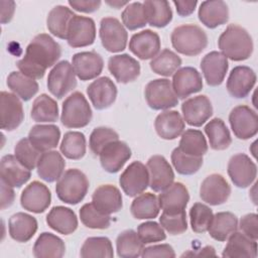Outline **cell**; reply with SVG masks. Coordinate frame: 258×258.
<instances>
[{"mask_svg":"<svg viewBox=\"0 0 258 258\" xmlns=\"http://www.w3.org/2000/svg\"><path fill=\"white\" fill-rule=\"evenodd\" d=\"M227 171L234 185L240 188L251 185L257 176L255 162L245 153L234 154L228 162Z\"/></svg>","mask_w":258,"mask_h":258,"instance_id":"12","label":"cell"},{"mask_svg":"<svg viewBox=\"0 0 258 258\" xmlns=\"http://www.w3.org/2000/svg\"><path fill=\"white\" fill-rule=\"evenodd\" d=\"M7 86L13 94L24 102L32 99L39 89L34 79L25 76L21 72H11L7 77Z\"/></svg>","mask_w":258,"mask_h":258,"instance_id":"42","label":"cell"},{"mask_svg":"<svg viewBox=\"0 0 258 258\" xmlns=\"http://www.w3.org/2000/svg\"><path fill=\"white\" fill-rule=\"evenodd\" d=\"M119 183L128 197H136L144 192L149 185L147 166L140 161L131 162L121 173Z\"/></svg>","mask_w":258,"mask_h":258,"instance_id":"10","label":"cell"},{"mask_svg":"<svg viewBox=\"0 0 258 258\" xmlns=\"http://www.w3.org/2000/svg\"><path fill=\"white\" fill-rule=\"evenodd\" d=\"M108 70L118 83L128 84L140 75V63L127 53L116 54L109 58Z\"/></svg>","mask_w":258,"mask_h":258,"instance_id":"26","label":"cell"},{"mask_svg":"<svg viewBox=\"0 0 258 258\" xmlns=\"http://www.w3.org/2000/svg\"><path fill=\"white\" fill-rule=\"evenodd\" d=\"M238 229V219L231 212H219L214 215L208 229L210 236L219 242L226 241Z\"/></svg>","mask_w":258,"mask_h":258,"instance_id":"38","label":"cell"},{"mask_svg":"<svg viewBox=\"0 0 258 258\" xmlns=\"http://www.w3.org/2000/svg\"><path fill=\"white\" fill-rule=\"evenodd\" d=\"M171 162L177 173L182 175H191L199 171L203 165V157L192 156L183 153L178 147L171 152Z\"/></svg>","mask_w":258,"mask_h":258,"instance_id":"49","label":"cell"},{"mask_svg":"<svg viewBox=\"0 0 258 258\" xmlns=\"http://www.w3.org/2000/svg\"><path fill=\"white\" fill-rule=\"evenodd\" d=\"M201 70L207 84L211 87L220 86L228 72V58L220 51H211L201 60Z\"/></svg>","mask_w":258,"mask_h":258,"instance_id":"22","label":"cell"},{"mask_svg":"<svg viewBox=\"0 0 258 258\" xmlns=\"http://www.w3.org/2000/svg\"><path fill=\"white\" fill-rule=\"evenodd\" d=\"M99 35L102 45L110 52H120L126 48L128 40L127 30L115 17L102 18Z\"/></svg>","mask_w":258,"mask_h":258,"instance_id":"9","label":"cell"},{"mask_svg":"<svg viewBox=\"0 0 258 258\" xmlns=\"http://www.w3.org/2000/svg\"><path fill=\"white\" fill-rule=\"evenodd\" d=\"M0 174L1 179L12 187L22 186L31 176L30 170L22 165L15 155L11 154L4 155L1 158Z\"/></svg>","mask_w":258,"mask_h":258,"instance_id":"30","label":"cell"},{"mask_svg":"<svg viewBox=\"0 0 258 258\" xmlns=\"http://www.w3.org/2000/svg\"><path fill=\"white\" fill-rule=\"evenodd\" d=\"M200 21L208 28H216L229 20V8L222 0L203 1L199 7Z\"/></svg>","mask_w":258,"mask_h":258,"instance_id":"32","label":"cell"},{"mask_svg":"<svg viewBox=\"0 0 258 258\" xmlns=\"http://www.w3.org/2000/svg\"><path fill=\"white\" fill-rule=\"evenodd\" d=\"M218 46L227 58L234 61L248 59L253 53V40L250 33L238 24H229L218 39Z\"/></svg>","mask_w":258,"mask_h":258,"instance_id":"2","label":"cell"},{"mask_svg":"<svg viewBox=\"0 0 258 258\" xmlns=\"http://www.w3.org/2000/svg\"><path fill=\"white\" fill-rule=\"evenodd\" d=\"M46 224L49 228L62 235L73 234L78 228L76 213L67 207H53L46 216Z\"/></svg>","mask_w":258,"mask_h":258,"instance_id":"35","label":"cell"},{"mask_svg":"<svg viewBox=\"0 0 258 258\" xmlns=\"http://www.w3.org/2000/svg\"><path fill=\"white\" fill-rule=\"evenodd\" d=\"M190 256H199V257H206V256H216V252L214 247L212 246H206L203 249H201L198 253H191Z\"/></svg>","mask_w":258,"mask_h":258,"instance_id":"63","label":"cell"},{"mask_svg":"<svg viewBox=\"0 0 258 258\" xmlns=\"http://www.w3.org/2000/svg\"><path fill=\"white\" fill-rule=\"evenodd\" d=\"M121 18L124 27L129 30H136L147 24L143 3L141 2H132L126 5Z\"/></svg>","mask_w":258,"mask_h":258,"instance_id":"52","label":"cell"},{"mask_svg":"<svg viewBox=\"0 0 258 258\" xmlns=\"http://www.w3.org/2000/svg\"><path fill=\"white\" fill-rule=\"evenodd\" d=\"M240 230L247 237L256 240L258 239V216L255 213H250L243 216L238 224Z\"/></svg>","mask_w":258,"mask_h":258,"instance_id":"57","label":"cell"},{"mask_svg":"<svg viewBox=\"0 0 258 258\" xmlns=\"http://www.w3.org/2000/svg\"><path fill=\"white\" fill-rule=\"evenodd\" d=\"M182 118L194 127H201L213 115V106L206 95H199L183 101L181 104Z\"/></svg>","mask_w":258,"mask_h":258,"instance_id":"15","label":"cell"},{"mask_svg":"<svg viewBox=\"0 0 258 258\" xmlns=\"http://www.w3.org/2000/svg\"><path fill=\"white\" fill-rule=\"evenodd\" d=\"M143 7L147 23L153 27H165L172 20V10L165 0H146Z\"/></svg>","mask_w":258,"mask_h":258,"instance_id":"37","label":"cell"},{"mask_svg":"<svg viewBox=\"0 0 258 258\" xmlns=\"http://www.w3.org/2000/svg\"><path fill=\"white\" fill-rule=\"evenodd\" d=\"M229 123L238 139H250L258 132L257 113L247 105H239L233 108L229 114Z\"/></svg>","mask_w":258,"mask_h":258,"instance_id":"8","label":"cell"},{"mask_svg":"<svg viewBox=\"0 0 258 258\" xmlns=\"http://www.w3.org/2000/svg\"><path fill=\"white\" fill-rule=\"evenodd\" d=\"M64 166L66 161L61 153L56 150H49L41 153L36 165V170L42 180L53 182L58 180L62 175Z\"/></svg>","mask_w":258,"mask_h":258,"instance_id":"29","label":"cell"},{"mask_svg":"<svg viewBox=\"0 0 258 258\" xmlns=\"http://www.w3.org/2000/svg\"><path fill=\"white\" fill-rule=\"evenodd\" d=\"M68 3L74 10L84 13L95 12L102 4L100 0H70Z\"/></svg>","mask_w":258,"mask_h":258,"instance_id":"59","label":"cell"},{"mask_svg":"<svg viewBox=\"0 0 258 258\" xmlns=\"http://www.w3.org/2000/svg\"><path fill=\"white\" fill-rule=\"evenodd\" d=\"M146 166L149 172V186L154 191L160 192L173 183L174 172L164 156L152 155Z\"/></svg>","mask_w":258,"mask_h":258,"instance_id":"18","label":"cell"},{"mask_svg":"<svg viewBox=\"0 0 258 258\" xmlns=\"http://www.w3.org/2000/svg\"><path fill=\"white\" fill-rule=\"evenodd\" d=\"M64 253L62 239L48 232L41 233L33 245V256L36 258H61Z\"/></svg>","mask_w":258,"mask_h":258,"instance_id":"36","label":"cell"},{"mask_svg":"<svg viewBox=\"0 0 258 258\" xmlns=\"http://www.w3.org/2000/svg\"><path fill=\"white\" fill-rule=\"evenodd\" d=\"M172 76L171 86L177 99L184 100L203 89L202 76L192 67L180 68Z\"/></svg>","mask_w":258,"mask_h":258,"instance_id":"16","label":"cell"},{"mask_svg":"<svg viewBox=\"0 0 258 258\" xmlns=\"http://www.w3.org/2000/svg\"><path fill=\"white\" fill-rule=\"evenodd\" d=\"M61 55V47L49 34L40 33L26 47L24 56L16 62L22 74L34 80L43 78L46 70L54 67Z\"/></svg>","mask_w":258,"mask_h":258,"instance_id":"1","label":"cell"},{"mask_svg":"<svg viewBox=\"0 0 258 258\" xmlns=\"http://www.w3.org/2000/svg\"><path fill=\"white\" fill-rule=\"evenodd\" d=\"M93 112L86 97L81 92H74L64 99L60 121L67 128H83L92 120Z\"/></svg>","mask_w":258,"mask_h":258,"instance_id":"5","label":"cell"},{"mask_svg":"<svg viewBox=\"0 0 258 258\" xmlns=\"http://www.w3.org/2000/svg\"><path fill=\"white\" fill-rule=\"evenodd\" d=\"M80 256L82 258H112L114 256L112 242L107 237H89L81 247Z\"/></svg>","mask_w":258,"mask_h":258,"instance_id":"48","label":"cell"},{"mask_svg":"<svg viewBox=\"0 0 258 258\" xmlns=\"http://www.w3.org/2000/svg\"><path fill=\"white\" fill-rule=\"evenodd\" d=\"M227 245L222 256L226 258H256L257 241L247 237L242 232L235 231L227 239Z\"/></svg>","mask_w":258,"mask_h":258,"instance_id":"31","label":"cell"},{"mask_svg":"<svg viewBox=\"0 0 258 258\" xmlns=\"http://www.w3.org/2000/svg\"><path fill=\"white\" fill-rule=\"evenodd\" d=\"M75 15L76 14L67 6H54L46 17V27L48 31L60 39H66L69 23Z\"/></svg>","mask_w":258,"mask_h":258,"instance_id":"39","label":"cell"},{"mask_svg":"<svg viewBox=\"0 0 258 258\" xmlns=\"http://www.w3.org/2000/svg\"><path fill=\"white\" fill-rule=\"evenodd\" d=\"M172 3L175 6L177 14L181 17H186V16L190 15L191 13H194V11L198 5L197 0H194V1H176V0H174Z\"/></svg>","mask_w":258,"mask_h":258,"instance_id":"61","label":"cell"},{"mask_svg":"<svg viewBox=\"0 0 258 258\" xmlns=\"http://www.w3.org/2000/svg\"><path fill=\"white\" fill-rule=\"evenodd\" d=\"M77 87V76L68 60L57 62L48 73L47 89L57 99L63 98Z\"/></svg>","mask_w":258,"mask_h":258,"instance_id":"7","label":"cell"},{"mask_svg":"<svg viewBox=\"0 0 258 258\" xmlns=\"http://www.w3.org/2000/svg\"><path fill=\"white\" fill-rule=\"evenodd\" d=\"M178 148L185 154L203 157L208 151V143L202 131L186 129L181 134Z\"/></svg>","mask_w":258,"mask_h":258,"instance_id":"46","label":"cell"},{"mask_svg":"<svg viewBox=\"0 0 258 258\" xmlns=\"http://www.w3.org/2000/svg\"><path fill=\"white\" fill-rule=\"evenodd\" d=\"M30 143L41 153L49 151L58 145L60 130L52 124H38L32 126L28 133Z\"/></svg>","mask_w":258,"mask_h":258,"instance_id":"33","label":"cell"},{"mask_svg":"<svg viewBox=\"0 0 258 258\" xmlns=\"http://www.w3.org/2000/svg\"><path fill=\"white\" fill-rule=\"evenodd\" d=\"M81 222L90 229L104 230L109 228L111 217L99 212L92 203L85 204L79 211Z\"/></svg>","mask_w":258,"mask_h":258,"instance_id":"50","label":"cell"},{"mask_svg":"<svg viewBox=\"0 0 258 258\" xmlns=\"http://www.w3.org/2000/svg\"><path fill=\"white\" fill-rule=\"evenodd\" d=\"M137 234L144 245L161 242L166 239L164 229L161 227L160 224L154 221L141 223L137 228Z\"/></svg>","mask_w":258,"mask_h":258,"instance_id":"56","label":"cell"},{"mask_svg":"<svg viewBox=\"0 0 258 258\" xmlns=\"http://www.w3.org/2000/svg\"><path fill=\"white\" fill-rule=\"evenodd\" d=\"M160 211L158 198L152 192H142L133 200L130 212L137 220H149L158 216Z\"/></svg>","mask_w":258,"mask_h":258,"instance_id":"40","label":"cell"},{"mask_svg":"<svg viewBox=\"0 0 258 258\" xmlns=\"http://www.w3.org/2000/svg\"><path fill=\"white\" fill-rule=\"evenodd\" d=\"M159 224L169 235L182 234L187 229L185 211L177 214H166L162 212L159 217Z\"/></svg>","mask_w":258,"mask_h":258,"instance_id":"55","label":"cell"},{"mask_svg":"<svg viewBox=\"0 0 258 258\" xmlns=\"http://www.w3.org/2000/svg\"><path fill=\"white\" fill-rule=\"evenodd\" d=\"M89 189V180L86 174L78 168L66 170L56 181L57 198L69 205H77L86 197Z\"/></svg>","mask_w":258,"mask_h":258,"instance_id":"4","label":"cell"},{"mask_svg":"<svg viewBox=\"0 0 258 258\" xmlns=\"http://www.w3.org/2000/svg\"><path fill=\"white\" fill-rule=\"evenodd\" d=\"M37 226V221L34 217L22 212L12 215L8 221L10 237L20 243L29 241L36 233Z\"/></svg>","mask_w":258,"mask_h":258,"instance_id":"34","label":"cell"},{"mask_svg":"<svg viewBox=\"0 0 258 258\" xmlns=\"http://www.w3.org/2000/svg\"><path fill=\"white\" fill-rule=\"evenodd\" d=\"M0 6H1V23L6 24L10 22L13 18L14 11H15V2L10 0L8 1L1 0Z\"/></svg>","mask_w":258,"mask_h":258,"instance_id":"62","label":"cell"},{"mask_svg":"<svg viewBox=\"0 0 258 258\" xmlns=\"http://www.w3.org/2000/svg\"><path fill=\"white\" fill-rule=\"evenodd\" d=\"M14 155L18 161L29 170L36 167L41 152L37 150L27 138L20 139L14 147Z\"/></svg>","mask_w":258,"mask_h":258,"instance_id":"53","label":"cell"},{"mask_svg":"<svg viewBox=\"0 0 258 258\" xmlns=\"http://www.w3.org/2000/svg\"><path fill=\"white\" fill-rule=\"evenodd\" d=\"M153 73L163 77L172 76L181 66V58L172 50L164 48L150 61Z\"/></svg>","mask_w":258,"mask_h":258,"instance_id":"47","label":"cell"},{"mask_svg":"<svg viewBox=\"0 0 258 258\" xmlns=\"http://www.w3.org/2000/svg\"><path fill=\"white\" fill-rule=\"evenodd\" d=\"M106 3H107L109 6L115 8V9H119V8H121L122 6H125V5H128V4H129L128 1H119V0H114V1H109V0H108V1H106Z\"/></svg>","mask_w":258,"mask_h":258,"instance_id":"64","label":"cell"},{"mask_svg":"<svg viewBox=\"0 0 258 258\" xmlns=\"http://www.w3.org/2000/svg\"><path fill=\"white\" fill-rule=\"evenodd\" d=\"M231 195V186L227 179L219 173L208 175L201 184L200 197L210 206L225 204Z\"/></svg>","mask_w":258,"mask_h":258,"instance_id":"13","label":"cell"},{"mask_svg":"<svg viewBox=\"0 0 258 258\" xmlns=\"http://www.w3.org/2000/svg\"><path fill=\"white\" fill-rule=\"evenodd\" d=\"M102 167L109 173L121 170L131 157V149L126 142L115 140L108 143L99 154Z\"/></svg>","mask_w":258,"mask_h":258,"instance_id":"19","label":"cell"},{"mask_svg":"<svg viewBox=\"0 0 258 258\" xmlns=\"http://www.w3.org/2000/svg\"><path fill=\"white\" fill-rule=\"evenodd\" d=\"M147 105L153 110H168L178 104L171 82L167 79H155L150 81L144 90Z\"/></svg>","mask_w":258,"mask_h":258,"instance_id":"6","label":"cell"},{"mask_svg":"<svg viewBox=\"0 0 258 258\" xmlns=\"http://www.w3.org/2000/svg\"><path fill=\"white\" fill-rule=\"evenodd\" d=\"M214 213L210 207L202 203H196L189 210L190 228L195 233H205L208 231Z\"/></svg>","mask_w":258,"mask_h":258,"instance_id":"51","label":"cell"},{"mask_svg":"<svg viewBox=\"0 0 258 258\" xmlns=\"http://www.w3.org/2000/svg\"><path fill=\"white\" fill-rule=\"evenodd\" d=\"M144 244L134 230L121 232L116 239L117 254L121 258H136L141 256Z\"/></svg>","mask_w":258,"mask_h":258,"instance_id":"44","label":"cell"},{"mask_svg":"<svg viewBox=\"0 0 258 258\" xmlns=\"http://www.w3.org/2000/svg\"><path fill=\"white\" fill-rule=\"evenodd\" d=\"M92 204L102 214L110 216L123 207L121 191L113 184H102L94 190Z\"/></svg>","mask_w":258,"mask_h":258,"instance_id":"27","label":"cell"},{"mask_svg":"<svg viewBox=\"0 0 258 258\" xmlns=\"http://www.w3.org/2000/svg\"><path fill=\"white\" fill-rule=\"evenodd\" d=\"M154 128L160 138L173 140L182 134L185 122L177 111L165 110L156 116Z\"/></svg>","mask_w":258,"mask_h":258,"instance_id":"28","label":"cell"},{"mask_svg":"<svg viewBox=\"0 0 258 258\" xmlns=\"http://www.w3.org/2000/svg\"><path fill=\"white\" fill-rule=\"evenodd\" d=\"M129 49L140 59H152L160 51L159 35L150 29L137 32L129 40Z\"/></svg>","mask_w":258,"mask_h":258,"instance_id":"23","label":"cell"},{"mask_svg":"<svg viewBox=\"0 0 258 258\" xmlns=\"http://www.w3.org/2000/svg\"><path fill=\"white\" fill-rule=\"evenodd\" d=\"M157 198L159 207L163 213L177 214L185 211L189 201V194L183 183L173 182L167 188L160 191Z\"/></svg>","mask_w":258,"mask_h":258,"instance_id":"25","label":"cell"},{"mask_svg":"<svg viewBox=\"0 0 258 258\" xmlns=\"http://www.w3.org/2000/svg\"><path fill=\"white\" fill-rule=\"evenodd\" d=\"M87 142L85 135L80 131H69L64 133L59 145L60 153L73 160L81 159L85 156Z\"/></svg>","mask_w":258,"mask_h":258,"instance_id":"45","label":"cell"},{"mask_svg":"<svg viewBox=\"0 0 258 258\" xmlns=\"http://www.w3.org/2000/svg\"><path fill=\"white\" fill-rule=\"evenodd\" d=\"M1 129L5 131L15 130L24 119L22 102L15 94L2 91L0 94Z\"/></svg>","mask_w":258,"mask_h":258,"instance_id":"17","label":"cell"},{"mask_svg":"<svg viewBox=\"0 0 258 258\" xmlns=\"http://www.w3.org/2000/svg\"><path fill=\"white\" fill-rule=\"evenodd\" d=\"M96 38V25L91 17L75 15L68 27L67 41L73 48L85 47L94 43Z\"/></svg>","mask_w":258,"mask_h":258,"instance_id":"11","label":"cell"},{"mask_svg":"<svg viewBox=\"0 0 258 258\" xmlns=\"http://www.w3.org/2000/svg\"><path fill=\"white\" fill-rule=\"evenodd\" d=\"M51 203L49 188L42 182L34 180L24 187L20 196L21 207L31 213H43Z\"/></svg>","mask_w":258,"mask_h":258,"instance_id":"14","label":"cell"},{"mask_svg":"<svg viewBox=\"0 0 258 258\" xmlns=\"http://www.w3.org/2000/svg\"><path fill=\"white\" fill-rule=\"evenodd\" d=\"M255 72L247 66L235 67L227 80L226 88L228 93L237 99L247 97L256 84Z\"/></svg>","mask_w":258,"mask_h":258,"instance_id":"20","label":"cell"},{"mask_svg":"<svg viewBox=\"0 0 258 258\" xmlns=\"http://www.w3.org/2000/svg\"><path fill=\"white\" fill-rule=\"evenodd\" d=\"M72 64L81 81H90L101 75L104 60L96 51H81L73 55Z\"/></svg>","mask_w":258,"mask_h":258,"instance_id":"24","label":"cell"},{"mask_svg":"<svg viewBox=\"0 0 258 258\" xmlns=\"http://www.w3.org/2000/svg\"><path fill=\"white\" fill-rule=\"evenodd\" d=\"M30 116L38 123H53L58 119L56 102L46 94H41L32 103Z\"/></svg>","mask_w":258,"mask_h":258,"instance_id":"41","label":"cell"},{"mask_svg":"<svg viewBox=\"0 0 258 258\" xmlns=\"http://www.w3.org/2000/svg\"><path fill=\"white\" fill-rule=\"evenodd\" d=\"M141 257H165V258H173L175 257V252L173 248L169 244H158L145 247L142 251Z\"/></svg>","mask_w":258,"mask_h":258,"instance_id":"58","label":"cell"},{"mask_svg":"<svg viewBox=\"0 0 258 258\" xmlns=\"http://www.w3.org/2000/svg\"><path fill=\"white\" fill-rule=\"evenodd\" d=\"M87 95L97 110H104L116 101L117 87L110 78L101 77L88 86Z\"/></svg>","mask_w":258,"mask_h":258,"instance_id":"21","label":"cell"},{"mask_svg":"<svg viewBox=\"0 0 258 258\" xmlns=\"http://www.w3.org/2000/svg\"><path fill=\"white\" fill-rule=\"evenodd\" d=\"M170 39L173 48L187 56L200 54L208 45L207 33L196 24L176 26L171 32Z\"/></svg>","mask_w":258,"mask_h":258,"instance_id":"3","label":"cell"},{"mask_svg":"<svg viewBox=\"0 0 258 258\" xmlns=\"http://www.w3.org/2000/svg\"><path fill=\"white\" fill-rule=\"evenodd\" d=\"M1 183V210H4L6 208H9L15 199V194L13 190V187L11 185H9L8 183H6L5 181H3L1 179L0 181Z\"/></svg>","mask_w":258,"mask_h":258,"instance_id":"60","label":"cell"},{"mask_svg":"<svg viewBox=\"0 0 258 258\" xmlns=\"http://www.w3.org/2000/svg\"><path fill=\"white\" fill-rule=\"evenodd\" d=\"M205 133L209 139L210 147L214 150H225L232 143V137L225 122L214 118L205 126Z\"/></svg>","mask_w":258,"mask_h":258,"instance_id":"43","label":"cell"},{"mask_svg":"<svg viewBox=\"0 0 258 258\" xmlns=\"http://www.w3.org/2000/svg\"><path fill=\"white\" fill-rule=\"evenodd\" d=\"M119 140L118 133L109 127H97L95 128L89 138V146L91 151L95 155H99L102 149L110 142Z\"/></svg>","mask_w":258,"mask_h":258,"instance_id":"54","label":"cell"}]
</instances>
